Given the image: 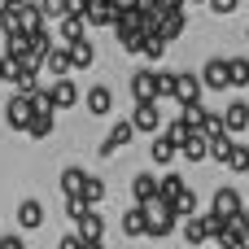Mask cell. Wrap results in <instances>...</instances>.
Segmentation results:
<instances>
[{
    "label": "cell",
    "instance_id": "cell-9",
    "mask_svg": "<svg viewBox=\"0 0 249 249\" xmlns=\"http://www.w3.org/2000/svg\"><path fill=\"white\" fill-rule=\"evenodd\" d=\"M83 105H88L92 118H109V109H114V92H109L105 83H92V92L83 96Z\"/></svg>",
    "mask_w": 249,
    "mask_h": 249
},
{
    "label": "cell",
    "instance_id": "cell-12",
    "mask_svg": "<svg viewBox=\"0 0 249 249\" xmlns=\"http://www.w3.org/2000/svg\"><path fill=\"white\" fill-rule=\"evenodd\" d=\"M57 35H61V44H66V48H70V44H79V39H88V18L66 13V18L57 22Z\"/></svg>",
    "mask_w": 249,
    "mask_h": 249
},
{
    "label": "cell",
    "instance_id": "cell-13",
    "mask_svg": "<svg viewBox=\"0 0 249 249\" xmlns=\"http://www.w3.org/2000/svg\"><path fill=\"white\" fill-rule=\"evenodd\" d=\"M210 236H214V232H210V214H193V219H184V241H188L193 249H201Z\"/></svg>",
    "mask_w": 249,
    "mask_h": 249
},
{
    "label": "cell",
    "instance_id": "cell-44",
    "mask_svg": "<svg viewBox=\"0 0 249 249\" xmlns=\"http://www.w3.org/2000/svg\"><path fill=\"white\" fill-rule=\"evenodd\" d=\"M4 9H9V4H4V0H0V13H4Z\"/></svg>",
    "mask_w": 249,
    "mask_h": 249
},
{
    "label": "cell",
    "instance_id": "cell-28",
    "mask_svg": "<svg viewBox=\"0 0 249 249\" xmlns=\"http://www.w3.org/2000/svg\"><path fill=\"white\" fill-rule=\"evenodd\" d=\"M171 206H175V214H179V219H193V214H197V193H193V188H184Z\"/></svg>",
    "mask_w": 249,
    "mask_h": 249
},
{
    "label": "cell",
    "instance_id": "cell-25",
    "mask_svg": "<svg viewBox=\"0 0 249 249\" xmlns=\"http://www.w3.org/2000/svg\"><path fill=\"white\" fill-rule=\"evenodd\" d=\"M53 127H57V114H35L31 127H26V136H31V140H48Z\"/></svg>",
    "mask_w": 249,
    "mask_h": 249
},
{
    "label": "cell",
    "instance_id": "cell-5",
    "mask_svg": "<svg viewBox=\"0 0 249 249\" xmlns=\"http://www.w3.org/2000/svg\"><path fill=\"white\" fill-rule=\"evenodd\" d=\"M31 118H35V109H31V96H9V105H4V123L13 127V131H26L31 127Z\"/></svg>",
    "mask_w": 249,
    "mask_h": 249
},
{
    "label": "cell",
    "instance_id": "cell-17",
    "mask_svg": "<svg viewBox=\"0 0 249 249\" xmlns=\"http://www.w3.org/2000/svg\"><path fill=\"white\" fill-rule=\"evenodd\" d=\"M18 223H22V232H35V228H44V206H39L35 197L18 201Z\"/></svg>",
    "mask_w": 249,
    "mask_h": 249
},
{
    "label": "cell",
    "instance_id": "cell-10",
    "mask_svg": "<svg viewBox=\"0 0 249 249\" xmlns=\"http://www.w3.org/2000/svg\"><path fill=\"white\" fill-rule=\"evenodd\" d=\"M162 136H166V140H171L175 149H184V144H188V140L197 136V123H193L188 114H179V118H171V123L162 127Z\"/></svg>",
    "mask_w": 249,
    "mask_h": 249
},
{
    "label": "cell",
    "instance_id": "cell-22",
    "mask_svg": "<svg viewBox=\"0 0 249 249\" xmlns=\"http://www.w3.org/2000/svg\"><path fill=\"white\" fill-rule=\"evenodd\" d=\"M70 61H74V70H88V66L96 61V44H92V39H79V44H70Z\"/></svg>",
    "mask_w": 249,
    "mask_h": 249
},
{
    "label": "cell",
    "instance_id": "cell-15",
    "mask_svg": "<svg viewBox=\"0 0 249 249\" xmlns=\"http://www.w3.org/2000/svg\"><path fill=\"white\" fill-rule=\"evenodd\" d=\"M162 193V184H158V175H149V171H140L136 179H131V197H136V206H149L153 197Z\"/></svg>",
    "mask_w": 249,
    "mask_h": 249
},
{
    "label": "cell",
    "instance_id": "cell-32",
    "mask_svg": "<svg viewBox=\"0 0 249 249\" xmlns=\"http://www.w3.org/2000/svg\"><path fill=\"white\" fill-rule=\"evenodd\" d=\"M88 210H96V206H92V201H88V197H66V214H70V219H74V223H79V219H83V214H88Z\"/></svg>",
    "mask_w": 249,
    "mask_h": 249
},
{
    "label": "cell",
    "instance_id": "cell-23",
    "mask_svg": "<svg viewBox=\"0 0 249 249\" xmlns=\"http://www.w3.org/2000/svg\"><path fill=\"white\" fill-rule=\"evenodd\" d=\"M175 153H179V149H175L166 136H153V144H149V158H153L158 166H171V162H175Z\"/></svg>",
    "mask_w": 249,
    "mask_h": 249
},
{
    "label": "cell",
    "instance_id": "cell-6",
    "mask_svg": "<svg viewBox=\"0 0 249 249\" xmlns=\"http://www.w3.org/2000/svg\"><path fill=\"white\" fill-rule=\"evenodd\" d=\"M131 136H136V127H131L127 118H118V123L109 127V136L101 140V149H96V153H101V158H114L118 149H127V144H131Z\"/></svg>",
    "mask_w": 249,
    "mask_h": 249
},
{
    "label": "cell",
    "instance_id": "cell-42",
    "mask_svg": "<svg viewBox=\"0 0 249 249\" xmlns=\"http://www.w3.org/2000/svg\"><path fill=\"white\" fill-rule=\"evenodd\" d=\"M83 249H105V241H83Z\"/></svg>",
    "mask_w": 249,
    "mask_h": 249
},
{
    "label": "cell",
    "instance_id": "cell-3",
    "mask_svg": "<svg viewBox=\"0 0 249 249\" xmlns=\"http://www.w3.org/2000/svg\"><path fill=\"white\" fill-rule=\"evenodd\" d=\"M123 13H127V4H123V0H92L83 18H88V26H114Z\"/></svg>",
    "mask_w": 249,
    "mask_h": 249
},
{
    "label": "cell",
    "instance_id": "cell-7",
    "mask_svg": "<svg viewBox=\"0 0 249 249\" xmlns=\"http://www.w3.org/2000/svg\"><path fill=\"white\" fill-rule=\"evenodd\" d=\"M201 83H206V92H228V88H232V79H228V57H214V61H206V70H201Z\"/></svg>",
    "mask_w": 249,
    "mask_h": 249
},
{
    "label": "cell",
    "instance_id": "cell-20",
    "mask_svg": "<svg viewBox=\"0 0 249 249\" xmlns=\"http://www.w3.org/2000/svg\"><path fill=\"white\" fill-rule=\"evenodd\" d=\"M44 70H48L53 79H66V74L74 70V61H70V48H53V53L44 57Z\"/></svg>",
    "mask_w": 249,
    "mask_h": 249
},
{
    "label": "cell",
    "instance_id": "cell-46",
    "mask_svg": "<svg viewBox=\"0 0 249 249\" xmlns=\"http://www.w3.org/2000/svg\"><path fill=\"white\" fill-rule=\"evenodd\" d=\"M245 219H249V206H245Z\"/></svg>",
    "mask_w": 249,
    "mask_h": 249
},
{
    "label": "cell",
    "instance_id": "cell-31",
    "mask_svg": "<svg viewBox=\"0 0 249 249\" xmlns=\"http://www.w3.org/2000/svg\"><path fill=\"white\" fill-rule=\"evenodd\" d=\"M39 9H44L48 22H61V18L70 13V0H39Z\"/></svg>",
    "mask_w": 249,
    "mask_h": 249
},
{
    "label": "cell",
    "instance_id": "cell-45",
    "mask_svg": "<svg viewBox=\"0 0 249 249\" xmlns=\"http://www.w3.org/2000/svg\"><path fill=\"white\" fill-rule=\"evenodd\" d=\"M188 4H201V0H188Z\"/></svg>",
    "mask_w": 249,
    "mask_h": 249
},
{
    "label": "cell",
    "instance_id": "cell-47",
    "mask_svg": "<svg viewBox=\"0 0 249 249\" xmlns=\"http://www.w3.org/2000/svg\"><path fill=\"white\" fill-rule=\"evenodd\" d=\"M245 175H249V166H245Z\"/></svg>",
    "mask_w": 249,
    "mask_h": 249
},
{
    "label": "cell",
    "instance_id": "cell-43",
    "mask_svg": "<svg viewBox=\"0 0 249 249\" xmlns=\"http://www.w3.org/2000/svg\"><path fill=\"white\" fill-rule=\"evenodd\" d=\"M4 4H9V9H22V4H26V0H4Z\"/></svg>",
    "mask_w": 249,
    "mask_h": 249
},
{
    "label": "cell",
    "instance_id": "cell-16",
    "mask_svg": "<svg viewBox=\"0 0 249 249\" xmlns=\"http://www.w3.org/2000/svg\"><path fill=\"white\" fill-rule=\"evenodd\" d=\"M9 83H13V92H18V96L39 92V74H35L31 66H13V70H9Z\"/></svg>",
    "mask_w": 249,
    "mask_h": 249
},
{
    "label": "cell",
    "instance_id": "cell-34",
    "mask_svg": "<svg viewBox=\"0 0 249 249\" xmlns=\"http://www.w3.org/2000/svg\"><path fill=\"white\" fill-rule=\"evenodd\" d=\"M105 193H109V188H105V179H96V175H88V188H83V197H88V201L96 206V201H105Z\"/></svg>",
    "mask_w": 249,
    "mask_h": 249
},
{
    "label": "cell",
    "instance_id": "cell-33",
    "mask_svg": "<svg viewBox=\"0 0 249 249\" xmlns=\"http://www.w3.org/2000/svg\"><path fill=\"white\" fill-rule=\"evenodd\" d=\"M249 166V144H232V158H228V171H241L245 175Z\"/></svg>",
    "mask_w": 249,
    "mask_h": 249
},
{
    "label": "cell",
    "instance_id": "cell-4",
    "mask_svg": "<svg viewBox=\"0 0 249 249\" xmlns=\"http://www.w3.org/2000/svg\"><path fill=\"white\" fill-rule=\"evenodd\" d=\"M201 92H206V83H201L197 74H179L171 101H179V109H193V105H201Z\"/></svg>",
    "mask_w": 249,
    "mask_h": 249
},
{
    "label": "cell",
    "instance_id": "cell-14",
    "mask_svg": "<svg viewBox=\"0 0 249 249\" xmlns=\"http://www.w3.org/2000/svg\"><path fill=\"white\" fill-rule=\"evenodd\" d=\"M57 188H61V197H83V188H88V171H83V166H66L61 179H57Z\"/></svg>",
    "mask_w": 249,
    "mask_h": 249
},
{
    "label": "cell",
    "instance_id": "cell-24",
    "mask_svg": "<svg viewBox=\"0 0 249 249\" xmlns=\"http://www.w3.org/2000/svg\"><path fill=\"white\" fill-rule=\"evenodd\" d=\"M79 236H83V241H101V236H105V219H101L96 210H88V214L79 219Z\"/></svg>",
    "mask_w": 249,
    "mask_h": 249
},
{
    "label": "cell",
    "instance_id": "cell-30",
    "mask_svg": "<svg viewBox=\"0 0 249 249\" xmlns=\"http://www.w3.org/2000/svg\"><path fill=\"white\" fill-rule=\"evenodd\" d=\"M158 184H162V197H166V201H175V197L188 188V184H184V175H175V171H171V175H162Z\"/></svg>",
    "mask_w": 249,
    "mask_h": 249
},
{
    "label": "cell",
    "instance_id": "cell-38",
    "mask_svg": "<svg viewBox=\"0 0 249 249\" xmlns=\"http://www.w3.org/2000/svg\"><path fill=\"white\" fill-rule=\"evenodd\" d=\"M184 4H188V0H158V9H162V13H179Z\"/></svg>",
    "mask_w": 249,
    "mask_h": 249
},
{
    "label": "cell",
    "instance_id": "cell-40",
    "mask_svg": "<svg viewBox=\"0 0 249 249\" xmlns=\"http://www.w3.org/2000/svg\"><path fill=\"white\" fill-rule=\"evenodd\" d=\"M88 4H92V0H70V13H79V18H83V13H88Z\"/></svg>",
    "mask_w": 249,
    "mask_h": 249
},
{
    "label": "cell",
    "instance_id": "cell-37",
    "mask_svg": "<svg viewBox=\"0 0 249 249\" xmlns=\"http://www.w3.org/2000/svg\"><path fill=\"white\" fill-rule=\"evenodd\" d=\"M57 249H83V236H79V232H74V236H61Z\"/></svg>",
    "mask_w": 249,
    "mask_h": 249
},
{
    "label": "cell",
    "instance_id": "cell-35",
    "mask_svg": "<svg viewBox=\"0 0 249 249\" xmlns=\"http://www.w3.org/2000/svg\"><path fill=\"white\" fill-rule=\"evenodd\" d=\"M162 53H166V39H162V35H149V39H144V57H149V61H162Z\"/></svg>",
    "mask_w": 249,
    "mask_h": 249
},
{
    "label": "cell",
    "instance_id": "cell-8",
    "mask_svg": "<svg viewBox=\"0 0 249 249\" xmlns=\"http://www.w3.org/2000/svg\"><path fill=\"white\" fill-rule=\"evenodd\" d=\"M219 219H236V214H245V197L236 193V188H219L214 193V206H210Z\"/></svg>",
    "mask_w": 249,
    "mask_h": 249
},
{
    "label": "cell",
    "instance_id": "cell-2",
    "mask_svg": "<svg viewBox=\"0 0 249 249\" xmlns=\"http://www.w3.org/2000/svg\"><path fill=\"white\" fill-rule=\"evenodd\" d=\"M131 127L149 131V136H162V101H140L131 109Z\"/></svg>",
    "mask_w": 249,
    "mask_h": 249
},
{
    "label": "cell",
    "instance_id": "cell-11",
    "mask_svg": "<svg viewBox=\"0 0 249 249\" xmlns=\"http://www.w3.org/2000/svg\"><path fill=\"white\" fill-rule=\"evenodd\" d=\"M184 26H188V13L179 9V13H162V18H158V26H153L149 35H162V39L171 44V39H179V35H184Z\"/></svg>",
    "mask_w": 249,
    "mask_h": 249
},
{
    "label": "cell",
    "instance_id": "cell-29",
    "mask_svg": "<svg viewBox=\"0 0 249 249\" xmlns=\"http://www.w3.org/2000/svg\"><path fill=\"white\" fill-rule=\"evenodd\" d=\"M232 144H236L232 136H219V140H210V158H214L219 166H228V158H232Z\"/></svg>",
    "mask_w": 249,
    "mask_h": 249
},
{
    "label": "cell",
    "instance_id": "cell-1",
    "mask_svg": "<svg viewBox=\"0 0 249 249\" xmlns=\"http://www.w3.org/2000/svg\"><path fill=\"white\" fill-rule=\"evenodd\" d=\"M127 92H131V101H136V105H140V101H162L158 70H136V74L127 79Z\"/></svg>",
    "mask_w": 249,
    "mask_h": 249
},
{
    "label": "cell",
    "instance_id": "cell-19",
    "mask_svg": "<svg viewBox=\"0 0 249 249\" xmlns=\"http://www.w3.org/2000/svg\"><path fill=\"white\" fill-rule=\"evenodd\" d=\"M48 92H53V109H70V105H79V88H74L70 79L48 83Z\"/></svg>",
    "mask_w": 249,
    "mask_h": 249
},
{
    "label": "cell",
    "instance_id": "cell-39",
    "mask_svg": "<svg viewBox=\"0 0 249 249\" xmlns=\"http://www.w3.org/2000/svg\"><path fill=\"white\" fill-rule=\"evenodd\" d=\"M0 249H26V245H22V236H0Z\"/></svg>",
    "mask_w": 249,
    "mask_h": 249
},
{
    "label": "cell",
    "instance_id": "cell-26",
    "mask_svg": "<svg viewBox=\"0 0 249 249\" xmlns=\"http://www.w3.org/2000/svg\"><path fill=\"white\" fill-rule=\"evenodd\" d=\"M228 79L232 88H249V57H228Z\"/></svg>",
    "mask_w": 249,
    "mask_h": 249
},
{
    "label": "cell",
    "instance_id": "cell-41",
    "mask_svg": "<svg viewBox=\"0 0 249 249\" xmlns=\"http://www.w3.org/2000/svg\"><path fill=\"white\" fill-rule=\"evenodd\" d=\"M9 70H13V66H9V61L0 57V83H9Z\"/></svg>",
    "mask_w": 249,
    "mask_h": 249
},
{
    "label": "cell",
    "instance_id": "cell-18",
    "mask_svg": "<svg viewBox=\"0 0 249 249\" xmlns=\"http://www.w3.org/2000/svg\"><path fill=\"white\" fill-rule=\"evenodd\" d=\"M245 127H249V105L245 101H232V105L223 109V131L236 136V131H245Z\"/></svg>",
    "mask_w": 249,
    "mask_h": 249
},
{
    "label": "cell",
    "instance_id": "cell-27",
    "mask_svg": "<svg viewBox=\"0 0 249 249\" xmlns=\"http://www.w3.org/2000/svg\"><path fill=\"white\" fill-rule=\"evenodd\" d=\"M179 153H184L188 162H206V158H210V140H206V136L197 131V136H193V140H188V144H184Z\"/></svg>",
    "mask_w": 249,
    "mask_h": 249
},
{
    "label": "cell",
    "instance_id": "cell-36",
    "mask_svg": "<svg viewBox=\"0 0 249 249\" xmlns=\"http://www.w3.org/2000/svg\"><path fill=\"white\" fill-rule=\"evenodd\" d=\"M206 4H210V13H219V18H228V13L241 9V0H206Z\"/></svg>",
    "mask_w": 249,
    "mask_h": 249
},
{
    "label": "cell",
    "instance_id": "cell-21",
    "mask_svg": "<svg viewBox=\"0 0 249 249\" xmlns=\"http://www.w3.org/2000/svg\"><path fill=\"white\" fill-rule=\"evenodd\" d=\"M144 232H149V214H144V206L123 210V236H144Z\"/></svg>",
    "mask_w": 249,
    "mask_h": 249
},
{
    "label": "cell",
    "instance_id": "cell-48",
    "mask_svg": "<svg viewBox=\"0 0 249 249\" xmlns=\"http://www.w3.org/2000/svg\"><path fill=\"white\" fill-rule=\"evenodd\" d=\"M245 35H249V31H245Z\"/></svg>",
    "mask_w": 249,
    "mask_h": 249
}]
</instances>
